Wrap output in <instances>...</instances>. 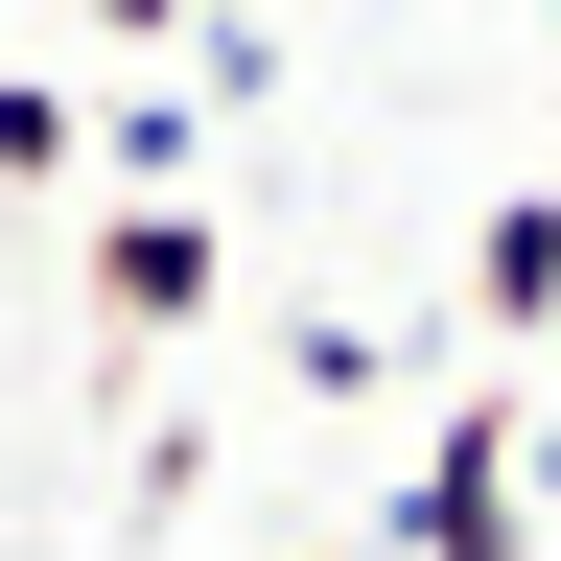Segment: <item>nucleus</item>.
<instances>
[{"instance_id": "nucleus-1", "label": "nucleus", "mask_w": 561, "mask_h": 561, "mask_svg": "<svg viewBox=\"0 0 561 561\" xmlns=\"http://www.w3.org/2000/svg\"><path fill=\"white\" fill-rule=\"evenodd\" d=\"M515 515H538L515 398H445V421H421V468H398V538H375V561H538Z\"/></svg>"}, {"instance_id": "nucleus-2", "label": "nucleus", "mask_w": 561, "mask_h": 561, "mask_svg": "<svg viewBox=\"0 0 561 561\" xmlns=\"http://www.w3.org/2000/svg\"><path fill=\"white\" fill-rule=\"evenodd\" d=\"M210 280H234V257H210V210H164V187L94 210V328H210Z\"/></svg>"}, {"instance_id": "nucleus-3", "label": "nucleus", "mask_w": 561, "mask_h": 561, "mask_svg": "<svg viewBox=\"0 0 561 561\" xmlns=\"http://www.w3.org/2000/svg\"><path fill=\"white\" fill-rule=\"evenodd\" d=\"M468 328H561V187H515V210H468Z\"/></svg>"}, {"instance_id": "nucleus-4", "label": "nucleus", "mask_w": 561, "mask_h": 561, "mask_svg": "<svg viewBox=\"0 0 561 561\" xmlns=\"http://www.w3.org/2000/svg\"><path fill=\"white\" fill-rule=\"evenodd\" d=\"M280 94V24H257V0H187V117H257Z\"/></svg>"}, {"instance_id": "nucleus-5", "label": "nucleus", "mask_w": 561, "mask_h": 561, "mask_svg": "<svg viewBox=\"0 0 561 561\" xmlns=\"http://www.w3.org/2000/svg\"><path fill=\"white\" fill-rule=\"evenodd\" d=\"M94 164H140V187L187 210V164H210V117H187V94H117V117H94Z\"/></svg>"}, {"instance_id": "nucleus-6", "label": "nucleus", "mask_w": 561, "mask_h": 561, "mask_svg": "<svg viewBox=\"0 0 561 561\" xmlns=\"http://www.w3.org/2000/svg\"><path fill=\"white\" fill-rule=\"evenodd\" d=\"M47 164H94V117H70L47 70H0V187H47Z\"/></svg>"}, {"instance_id": "nucleus-7", "label": "nucleus", "mask_w": 561, "mask_h": 561, "mask_svg": "<svg viewBox=\"0 0 561 561\" xmlns=\"http://www.w3.org/2000/svg\"><path fill=\"white\" fill-rule=\"evenodd\" d=\"M94 24H117V47H187V0H94Z\"/></svg>"}, {"instance_id": "nucleus-8", "label": "nucleus", "mask_w": 561, "mask_h": 561, "mask_svg": "<svg viewBox=\"0 0 561 561\" xmlns=\"http://www.w3.org/2000/svg\"><path fill=\"white\" fill-rule=\"evenodd\" d=\"M538 24H561V0H538Z\"/></svg>"}]
</instances>
